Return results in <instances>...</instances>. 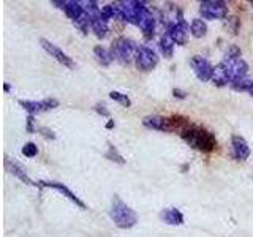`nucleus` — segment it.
I'll return each instance as SVG.
<instances>
[{
	"label": "nucleus",
	"instance_id": "6ab92c4d",
	"mask_svg": "<svg viewBox=\"0 0 253 237\" xmlns=\"http://www.w3.org/2000/svg\"><path fill=\"white\" fill-rule=\"evenodd\" d=\"M211 81L218 87H223V85L229 84V78L226 75V70L223 67V63H218L217 67H213V75H212Z\"/></svg>",
	"mask_w": 253,
	"mask_h": 237
},
{
	"label": "nucleus",
	"instance_id": "4be33fe9",
	"mask_svg": "<svg viewBox=\"0 0 253 237\" xmlns=\"http://www.w3.org/2000/svg\"><path fill=\"white\" fill-rule=\"evenodd\" d=\"M174 44H176V43L172 41L171 37H169L168 34H165V35L162 37V40H160V51H162V54L165 55L166 59H171V57H172Z\"/></svg>",
	"mask_w": 253,
	"mask_h": 237
},
{
	"label": "nucleus",
	"instance_id": "6e6552de",
	"mask_svg": "<svg viewBox=\"0 0 253 237\" xmlns=\"http://www.w3.org/2000/svg\"><path fill=\"white\" fill-rule=\"evenodd\" d=\"M190 65H192L195 75H196L198 79H200V81L208 82L212 79L213 67H212V63L208 59L203 57V55H193V57L190 59Z\"/></svg>",
	"mask_w": 253,
	"mask_h": 237
},
{
	"label": "nucleus",
	"instance_id": "2eb2a0df",
	"mask_svg": "<svg viewBox=\"0 0 253 237\" xmlns=\"http://www.w3.org/2000/svg\"><path fill=\"white\" fill-rule=\"evenodd\" d=\"M160 220L166 225L177 226V225L184 223V213L176 207H168V209H163L160 212Z\"/></svg>",
	"mask_w": 253,
	"mask_h": 237
},
{
	"label": "nucleus",
	"instance_id": "bb28decb",
	"mask_svg": "<svg viewBox=\"0 0 253 237\" xmlns=\"http://www.w3.org/2000/svg\"><path fill=\"white\" fill-rule=\"evenodd\" d=\"M95 111H97L98 114L105 116V117H109V111L106 109L105 105H95Z\"/></svg>",
	"mask_w": 253,
	"mask_h": 237
},
{
	"label": "nucleus",
	"instance_id": "a878e982",
	"mask_svg": "<svg viewBox=\"0 0 253 237\" xmlns=\"http://www.w3.org/2000/svg\"><path fill=\"white\" fill-rule=\"evenodd\" d=\"M22 154L27 158H34L38 155V147L34 144V142H27V144L22 147Z\"/></svg>",
	"mask_w": 253,
	"mask_h": 237
},
{
	"label": "nucleus",
	"instance_id": "c756f323",
	"mask_svg": "<svg viewBox=\"0 0 253 237\" xmlns=\"http://www.w3.org/2000/svg\"><path fill=\"white\" fill-rule=\"evenodd\" d=\"M172 95H174V97H176V98H185V92H182V90H179V89H174L172 90Z\"/></svg>",
	"mask_w": 253,
	"mask_h": 237
},
{
	"label": "nucleus",
	"instance_id": "a211bd4d",
	"mask_svg": "<svg viewBox=\"0 0 253 237\" xmlns=\"http://www.w3.org/2000/svg\"><path fill=\"white\" fill-rule=\"evenodd\" d=\"M139 29L142 30V34H144L146 38H152L154 37V32H155V18L154 14L147 11L144 16H142V19L139 22Z\"/></svg>",
	"mask_w": 253,
	"mask_h": 237
},
{
	"label": "nucleus",
	"instance_id": "f257e3e1",
	"mask_svg": "<svg viewBox=\"0 0 253 237\" xmlns=\"http://www.w3.org/2000/svg\"><path fill=\"white\" fill-rule=\"evenodd\" d=\"M180 136L188 146H192L196 150H201V152H212L217 147L215 136L211 131L201 128V126L190 125L188 128H185L180 133Z\"/></svg>",
	"mask_w": 253,
	"mask_h": 237
},
{
	"label": "nucleus",
	"instance_id": "473e14b6",
	"mask_svg": "<svg viewBox=\"0 0 253 237\" xmlns=\"http://www.w3.org/2000/svg\"><path fill=\"white\" fill-rule=\"evenodd\" d=\"M249 93L252 95V97H253V84H252V87H250V90H249Z\"/></svg>",
	"mask_w": 253,
	"mask_h": 237
},
{
	"label": "nucleus",
	"instance_id": "dca6fc26",
	"mask_svg": "<svg viewBox=\"0 0 253 237\" xmlns=\"http://www.w3.org/2000/svg\"><path fill=\"white\" fill-rule=\"evenodd\" d=\"M90 27H92V30L95 32V35H97L98 38H105L108 35V32H109L108 21L103 19L101 10L97 14L90 16Z\"/></svg>",
	"mask_w": 253,
	"mask_h": 237
},
{
	"label": "nucleus",
	"instance_id": "9b49d317",
	"mask_svg": "<svg viewBox=\"0 0 253 237\" xmlns=\"http://www.w3.org/2000/svg\"><path fill=\"white\" fill-rule=\"evenodd\" d=\"M142 125L147 126L150 130L158 131H176L171 117H162V116H147L142 118Z\"/></svg>",
	"mask_w": 253,
	"mask_h": 237
},
{
	"label": "nucleus",
	"instance_id": "7ed1b4c3",
	"mask_svg": "<svg viewBox=\"0 0 253 237\" xmlns=\"http://www.w3.org/2000/svg\"><path fill=\"white\" fill-rule=\"evenodd\" d=\"M119 10H121V19L122 21L134 24V26H139L142 16L149 11V8L146 6L144 2L126 0V2H119Z\"/></svg>",
	"mask_w": 253,
	"mask_h": 237
},
{
	"label": "nucleus",
	"instance_id": "b1692460",
	"mask_svg": "<svg viewBox=\"0 0 253 237\" xmlns=\"http://www.w3.org/2000/svg\"><path fill=\"white\" fill-rule=\"evenodd\" d=\"M109 97L113 98L114 101H117V103H121L122 106H125V108H130L131 106V100L126 97L125 93H121V92H116V90H113L109 93Z\"/></svg>",
	"mask_w": 253,
	"mask_h": 237
},
{
	"label": "nucleus",
	"instance_id": "f03ea898",
	"mask_svg": "<svg viewBox=\"0 0 253 237\" xmlns=\"http://www.w3.org/2000/svg\"><path fill=\"white\" fill-rule=\"evenodd\" d=\"M109 217L113 220V223L121 229L133 228L138 221V215L128 204H125L119 196H114L113 204L109 209Z\"/></svg>",
	"mask_w": 253,
	"mask_h": 237
},
{
	"label": "nucleus",
	"instance_id": "4468645a",
	"mask_svg": "<svg viewBox=\"0 0 253 237\" xmlns=\"http://www.w3.org/2000/svg\"><path fill=\"white\" fill-rule=\"evenodd\" d=\"M231 146H233V154L237 160H247L250 157V147L247 144V141L242 136H239V134H234L231 138Z\"/></svg>",
	"mask_w": 253,
	"mask_h": 237
},
{
	"label": "nucleus",
	"instance_id": "f8f14e48",
	"mask_svg": "<svg viewBox=\"0 0 253 237\" xmlns=\"http://www.w3.org/2000/svg\"><path fill=\"white\" fill-rule=\"evenodd\" d=\"M52 5H60V8L71 21H78L84 16L83 2H76V0H65V2H52Z\"/></svg>",
	"mask_w": 253,
	"mask_h": 237
},
{
	"label": "nucleus",
	"instance_id": "0eeeda50",
	"mask_svg": "<svg viewBox=\"0 0 253 237\" xmlns=\"http://www.w3.org/2000/svg\"><path fill=\"white\" fill-rule=\"evenodd\" d=\"M134 62H136V67L141 71H150L157 67L158 63V57L154 49H150L147 46H139L136 57H134Z\"/></svg>",
	"mask_w": 253,
	"mask_h": 237
},
{
	"label": "nucleus",
	"instance_id": "5701e85b",
	"mask_svg": "<svg viewBox=\"0 0 253 237\" xmlns=\"http://www.w3.org/2000/svg\"><path fill=\"white\" fill-rule=\"evenodd\" d=\"M252 84H253V79L242 78V79H239V81L231 82L229 85H231L233 89L237 90V92H249V90H250V87H252Z\"/></svg>",
	"mask_w": 253,
	"mask_h": 237
},
{
	"label": "nucleus",
	"instance_id": "423d86ee",
	"mask_svg": "<svg viewBox=\"0 0 253 237\" xmlns=\"http://www.w3.org/2000/svg\"><path fill=\"white\" fill-rule=\"evenodd\" d=\"M200 13L204 19H223L228 14V6L221 0H204L200 5Z\"/></svg>",
	"mask_w": 253,
	"mask_h": 237
},
{
	"label": "nucleus",
	"instance_id": "1a4fd4ad",
	"mask_svg": "<svg viewBox=\"0 0 253 237\" xmlns=\"http://www.w3.org/2000/svg\"><path fill=\"white\" fill-rule=\"evenodd\" d=\"M40 43H42L43 46V49L51 55V57H54L55 60H57L59 63H62L63 67H67V68H75V62L73 59L70 57L68 54L63 52L60 47H57L54 43H51L49 40H46V38H42L40 40Z\"/></svg>",
	"mask_w": 253,
	"mask_h": 237
},
{
	"label": "nucleus",
	"instance_id": "20e7f679",
	"mask_svg": "<svg viewBox=\"0 0 253 237\" xmlns=\"http://www.w3.org/2000/svg\"><path fill=\"white\" fill-rule=\"evenodd\" d=\"M111 52H113L114 59H117L119 62L125 63V65H128V63L136 57V52H138V46L136 43L133 41L130 38H119L113 43V47H111Z\"/></svg>",
	"mask_w": 253,
	"mask_h": 237
},
{
	"label": "nucleus",
	"instance_id": "39448f33",
	"mask_svg": "<svg viewBox=\"0 0 253 237\" xmlns=\"http://www.w3.org/2000/svg\"><path fill=\"white\" fill-rule=\"evenodd\" d=\"M223 67L226 70V75L229 78V84L234 81H239L242 78H247L249 65L247 62L241 57H225L223 59Z\"/></svg>",
	"mask_w": 253,
	"mask_h": 237
},
{
	"label": "nucleus",
	"instance_id": "c85d7f7f",
	"mask_svg": "<svg viewBox=\"0 0 253 237\" xmlns=\"http://www.w3.org/2000/svg\"><path fill=\"white\" fill-rule=\"evenodd\" d=\"M34 116H29V118H27V131L29 133H34L35 131V128H34Z\"/></svg>",
	"mask_w": 253,
	"mask_h": 237
},
{
	"label": "nucleus",
	"instance_id": "412c9836",
	"mask_svg": "<svg viewBox=\"0 0 253 237\" xmlns=\"http://www.w3.org/2000/svg\"><path fill=\"white\" fill-rule=\"evenodd\" d=\"M190 32H192L195 38H203L208 34V24L203 19H193L192 24H190Z\"/></svg>",
	"mask_w": 253,
	"mask_h": 237
},
{
	"label": "nucleus",
	"instance_id": "aec40b11",
	"mask_svg": "<svg viewBox=\"0 0 253 237\" xmlns=\"http://www.w3.org/2000/svg\"><path fill=\"white\" fill-rule=\"evenodd\" d=\"M93 54H95V57H97V60L101 63V65H109L111 62L114 60V55L111 51H108L106 47H103V46H95L93 47Z\"/></svg>",
	"mask_w": 253,
	"mask_h": 237
},
{
	"label": "nucleus",
	"instance_id": "9d476101",
	"mask_svg": "<svg viewBox=\"0 0 253 237\" xmlns=\"http://www.w3.org/2000/svg\"><path fill=\"white\" fill-rule=\"evenodd\" d=\"M19 105L27 111L30 116L37 113H43V111H49L59 106V101L55 98H46L42 101H29V100H19Z\"/></svg>",
	"mask_w": 253,
	"mask_h": 237
},
{
	"label": "nucleus",
	"instance_id": "2f4dec72",
	"mask_svg": "<svg viewBox=\"0 0 253 237\" xmlns=\"http://www.w3.org/2000/svg\"><path fill=\"white\" fill-rule=\"evenodd\" d=\"M3 89H5V92L10 90V84H5V85H3Z\"/></svg>",
	"mask_w": 253,
	"mask_h": 237
},
{
	"label": "nucleus",
	"instance_id": "cd10ccee",
	"mask_svg": "<svg viewBox=\"0 0 253 237\" xmlns=\"http://www.w3.org/2000/svg\"><path fill=\"white\" fill-rule=\"evenodd\" d=\"M38 131H42V133H43V136H46V138H51V139L55 138V134H54L49 128H44V126H43V128H38Z\"/></svg>",
	"mask_w": 253,
	"mask_h": 237
},
{
	"label": "nucleus",
	"instance_id": "7c9ffc66",
	"mask_svg": "<svg viewBox=\"0 0 253 237\" xmlns=\"http://www.w3.org/2000/svg\"><path fill=\"white\" fill-rule=\"evenodd\" d=\"M113 126H114V122H113V120H109V122L106 123V128H113Z\"/></svg>",
	"mask_w": 253,
	"mask_h": 237
},
{
	"label": "nucleus",
	"instance_id": "ddd939ff",
	"mask_svg": "<svg viewBox=\"0 0 253 237\" xmlns=\"http://www.w3.org/2000/svg\"><path fill=\"white\" fill-rule=\"evenodd\" d=\"M38 185H42V187H49V188H55L57 192H60L63 196H67L70 201H73V202H75L76 205H79L81 209H85V204H84L81 199H79V198H78L73 192H71L70 188H67L63 184H60V182H38Z\"/></svg>",
	"mask_w": 253,
	"mask_h": 237
},
{
	"label": "nucleus",
	"instance_id": "393cba45",
	"mask_svg": "<svg viewBox=\"0 0 253 237\" xmlns=\"http://www.w3.org/2000/svg\"><path fill=\"white\" fill-rule=\"evenodd\" d=\"M106 158H109L111 161H116V163H121V164H124L125 163V160H124V157L117 152V149L113 146V144H109V147H108V152H106Z\"/></svg>",
	"mask_w": 253,
	"mask_h": 237
},
{
	"label": "nucleus",
	"instance_id": "f3484780",
	"mask_svg": "<svg viewBox=\"0 0 253 237\" xmlns=\"http://www.w3.org/2000/svg\"><path fill=\"white\" fill-rule=\"evenodd\" d=\"M5 164H6V168L10 169V172L13 174V176H16L18 179H21L22 182H26V184H29V185H37V184H34V182L30 180V177L26 174V171L22 169L21 164H18L16 161H11L10 158H5Z\"/></svg>",
	"mask_w": 253,
	"mask_h": 237
}]
</instances>
